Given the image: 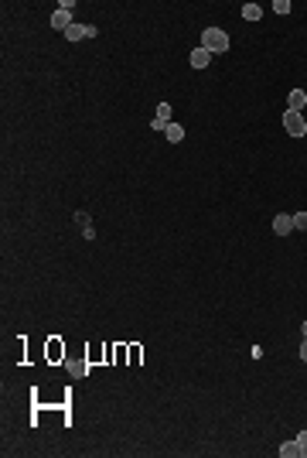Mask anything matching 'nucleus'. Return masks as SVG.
Instances as JSON below:
<instances>
[{
    "mask_svg": "<svg viewBox=\"0 0 307 458\" xmlns=\"http://www.w3.org/2000/svg\"><path fill=\"white\" fill-rule=\"evenodd\" d=\"M45 352H48V363H62V359H65V342H62L58 335H51L48 345H45Z\"/></svg>",
    "mask_w": 307,
    "mask_h": 458,
    "instance_id": "nucleus-5",
    "label": "nucleus"
},
{
    "mask_svg": "<svg viewBox=\"0 0 307 458\" xmlns=\"http://www.w3.org/2000/svg\"><path fill=\"white\" fill-rule=\"evenodd\" d=\"M208 62H212V52H205L202 45L191 52V69H208Z\"/></svg>",
    "mask_w": 307,
    "mask_h": 458,
    "instance_id": "nucleus-8",
    "label": "nucleus"
},
{
    "mask_svg": "<svg viewBox=\"0 0 307 458\" xmlns=\"http://www.w3.org/2000/svg\"><path fill=\"white\" fill-rule=\"evenodd\" d=\"M65 366H68V373H72V376H86V373H89V359H86V363H65Z\"/></svg>",
    "mask_w": 307,
    "mask_h": 458,
    "instance_id": "nucleus-13",
    "label": "nucleus"
},
{
    "mask_svg": "<svg viewBox=\"0 0 307 458\" xmlns=\"http://www.w3.org/2000/svg\"><path fill=\"white\" fill-rule=\"evenodd\" d=\"M72 11H75V4H72V0H65V4H58V11L51 14V28H55V31H62V35H65L68 28H72Z\"/></svg>",
    "mask_w": 307,
    "mask_h": 458,
    "instance_id": "nucleus-2",
    "label": "nucleus"
},
{
    "mask_svg": "<svg viewBox=\"0 0 307 458\" xmlns=\"http://www.w3.org/2000/svg\"><path fill=\"white\" fill-rule=\"evenodd\" d=\"M300 359H304V363H307V339H304V342H300Z\"/></svg>",
    "mask_w": 307,
    "mask_h": 458,
    "instance_id": "nucleus-20",
    "label": "nucleus"
},
{
    "mask_svg": "<svg viewBox=\"0 0 307 458\" xmlns=\"http://www.w3.org/2000/svg\"><path fill=\"white\" fill-rule=\"evenodd\" d=\"M75 222H79V226H89L92 219H89V216H86V212H75Z\"/></svg>",
    "mask_w": 307,
    "mask_h": 458,
    "instance_id": "nucleus-19",
    "label": "nucleus"
},
{
    "mask_svg": "<svg viewBox=\"0 0 307 458\" xmlns=\"http://www.w3.org/2000/svg\"><path fill=\"white\" fill-rule=\"evenodd\" d=\"M157 120L171 123V103H157Z\"/></svg>",
    "mask_w": 307,
    "mask_h": 458,
    "instance_id": "nucleus-14",
    "label": "nucleus"
},
{
    "mask_svg": "<svg viewBox=\"0 0 307 458\" xmlns=\"http://www.w3.org/2000/svg\"><path fill=\"white\" fill-rule=\"evenodd\" d=\"M300 332H304V339H307V321H304V325H300Z\"/></svg>",
    "mask_w": 307,
    "mask_h": 458,
    "instance_id": "nucleus-21",
    "label": "nucleus"
},
{
    "mask_svg": "<svg viewBox=\"0 0 307 458\" xmlns=\"http://www.w3.org/2000/svg\"><path fill=\"white\" fill-rule=\"evenodd\" d=\"M284 130L290 134V137H304V134H307V120H304V113H294V110H287V113H284Z\"/></svg>",
    "mask_w": 307,
    "mask_h": 458,
    "instance_id": "nucleus-3",
    "label": "nucleus"
},
{
    "mask_svg": "<svg viewBox=\"0 0 307 458\" xmlns=\"http://www.w3.org/2000/svg\"><path fill=\"white\" fill-rule=\"evenodd\" d=\"M242 17H246V21H260V17H263L260 4H246V7H242Z\"/></svg>",
    "mask_w": 307,
    "mask_h": 458,
    "instance_id": "nucleus-12",
    "label": "nucleus"
},
{
    "mask_svg": "<svg viewBox=\"0 0 307 458\" xmlns=\"http://www.w3.org/2000/svg\"><path fill=\"white\" fill-rule=\"evenodd\" d=\"M273 233H276V236H290V233H294V216L280 212V216L273 219Z\"/></svg>",
    "mask_w": 307,
    "mask_h": 458,
    "instance_id": "nucleus-7",
    "label": "nucleus"
},
{
    "mask_svg": "<svg viewBox=\"0 0 307 458\" xmlns=\"http://www.w3.org/2000/svg\"><path fill=\"white\" fill-rule=\"evenodd\" d=\"M287 110L304 113V110H307V92L304 89H290V96H287Z\"/></svg>",
    "mask_w": 307,
    "mask_h": 458,
    "instance_id": "nucleus-6",
    "label": "nucleus"
},
{
    "mask_svg": "<svg viewBox=\"0 0 307 458\" xmlns=\"http://www.w3.org/2000/svg\"><path fill=\"white\" fill-rule=\"evenodd\" d=\"M140 355H144V349H140V345H130V366H136V363H140Z\"/></svg>",
    "mask_w": 307,
    "mask_h": 458,
    "instance_id": "nucleus-15",
    "label": "nucleus"
},
{
    "mask_svg": "<svg viewBox=\"0 0 307 458\" xmlns=\"http://www.w3.org/2000/svg\"><path fill=\"white\" fill-rule=\"evenodd\" d=\"M280 458H304V448L297 445V441H284L280 445Z\"/></svg>",
    "mask_w": 307,
    "mask_h": 458,
    "instance_id": "nucleus-9",
    "label": "nucleus"
},
{
    "mask_svg": "<svg viewBox=\"0 0 307 458\" xmlns=\"http://www.w3.org/2000/svg\"><path fill=\"white\" fill-rule=\"evenodd\" d=\"M202 48H205V52H212V55H226V52H229V35L222 31V28H205Z\"/></svg>",
    "mask_w": 307,
    "mask_h": 458,
    "instance_id": "nucleus-1",
    "label": "nucleus"
},
{
    "mask_svg": "<svg viewBox=\"0 0 307 458\" xmlns=\"http://www.w3.org/2000/svg\"><path fill=\"white\" fill-rule=\"evenodd\" d=\"M65 38L68 41H86V38H96V28L92 24H72L65 31Z\"/></svg>",
    "mask_w": 307,
    "mask_h": 458,
    "instance_id": "nucleus-4",
    "label": "nucleus"
},
{
    "mask_svg": "<svg viewBox=\"0 0 307 458\" xmlns=\"http://www.w3.org/2000/svg\"><path fill=\"white\" fill-rule=\"evenodd\" d=\"M113 363H116V366L130 363V345H116V349H113Z\"/></svg>",
    "mask_w": 307,
    "mask_h": 458,
    "instance_id": "nucleus-11",
    "label": "nucleus"
},
{
    "mask_svg": "<svg viewBox=\"0 0 307 458\" xmlns=\"http://www.w3.org/2000/svg\"><path fill=\"white\" fill-rule=\"evenodd\" d=\"M294 229H307V212H294Z\"/></svg>",
    "mask_w": 307,
    "mask_h": 458,
    "instance_id": "nucleus-16",
    "label": "nucleus"
},
{
    "mask_svg": "<svg viewBox=\"0 0 307 458\" xmlns=\"http://www.w3.org/2000/svg\"><path fill=\"white\" fill-rule=\"evenodd\" d=\"M273 11H276V14H290V0H276V4H273Z\"/></svg>",
    "mask_w": 307,
    "mask_h": 458,
    "instance_id": "nucleus-17",
    "label": "nucleus"
},
{
    "mask_svg": "<svg viewBox=\"0 0 307 458\" xmlns=\"http://www.w3.org/2000/svg\"><path fill=\"white\" fill-rule=\"evenodd\" d=\"M297 445L304 448V458H307V431H300V435H297Z\"/></svg>",
    "mask_w": 307,
    "mask_h": 458,
    "instance_id": "nucleus-18",
    "label": "nucleus"
},
{
    "mask_svg": "<svg viewBox=\"0 0 307 458\" xmlns=\"http://www.w3.org/2000/svg\"><path fill=\"white\" fill-rule=\"evenodd\" d=\"M164 137H168L171 144H181V140H184V126H181V123H168Z\"/></svg>",
    "mask_w": 307,
    "mask_h": 458,
    "instance_id": "nucleus-10",
    "label": "nucleus"
}]
</instances>
